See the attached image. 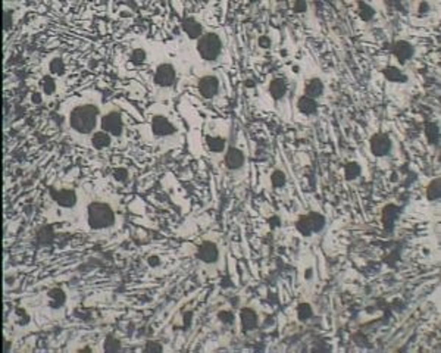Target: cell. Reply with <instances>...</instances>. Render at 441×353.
<instances>
[{
  "mask_svg": "<svg viewBox=\"0 0 441 353\" xmlns=\"http://www.w3.org/2000/svg\"><path fill=\"white\" fill-rule=\"evenodd\" d=\"M359 174H360V167H359L358 164L352 162V164H349V165L345 167V177H347L349 180L356 178V177H359Z\"/></svg>",
  "mask_w": 441,
  "mask_h": 353,
  "instance_id": "32",
  "label": "cell"
},
{
  "mask_svg": "<svg viewBox=\"0 0 441 353\" xmlns=\"http://www.w3.org/2000/svg\"><path fill=\"white\" fill-rule=\"evenodd\" d=\"M127 170H124V168H118V170L113 171V177L116 178V180H119V181H124V180H127Z\"/></svg>",
  "mask_w": 441,
  "mask_h": 353,
  "instance_id": "35",
  "label": "cell"
},
{
  "mask_svg": "<svg viewBox=\"0 0 441 353\" xmlns=\"http://www.w3.org/2000/svg\"><path fill=\"white\" fill-rule=\"evenodd\" d=\"M399 211L400 209L396 205H387L386 208H384V212H383V222H384V226H386L388 230L393 227L396 218L399 216Z\"/></svg>",
  "mask_w": 441,
  "mask_h": 353,
  "instance_id": "22",
  "label": "cell"
},
{
  "mask_svg": "<svg viewBox=\"0 0 441 353\" xmlns=\"http://www.w3.org/2000/svg\"><path fill=\"white\" fill-rule=\"evenodd\" d=\"M12 24V19H11V14L9 12H3V29H8Z\"/></svg>",
  "mask_w": 441,
  "mask_h": 353,
  "instance_id": "36",
  "label": "cell"
},
{
  "mask_svg": "<svg viewBox=\"0 0 441 353\" xmlns=\"http://www.w3.org/2000/svg\"><path fill=\"white\" fill-rule=\"evenodd\" d=\"M149 122L146 125L147 136L146 139L149 143L165 146V147H175L182 143V127L179 125L178 119L165 106H159L150 111Z\"/></svg>",
  "mask_w": 441,
  "mask_h": 353,
  "instance_id": "3",
  "label": "cell"
},
{
  "mask_svg": "<svg viewBox=\"0 0 441 353\" xmlns=\"http://www.w3.org/2000/svg\"><path fill=\"white\" fill-rule=\"evenodd\" d=\"M100 130L108 133L113 139H122L124 136V121L121 112L112 106H103V112L100 116Z\"/></svg>",
  "mask_w": 441,
  "mask_h": 353,
  "instance_id": "7",
  "label": "cell"
},
{
  "mask_svg": "<svg viewBox=\"0 0 441 353\" xmlns=\"http://www.w3.org/2000/svg\"><path fill=\"white\" fill-rule=\"evenodd\" d=\"M220 78L218 74L215 72H205L203 75H200L199 81H197V88L199 93L203 99L213 100L216 99L220 94Z\"/></svg>",
  "mask_w": 441,
  "mask_h": 353,
  "instance_id": "8",
  "label": "cell"
},
{
  "mask_svg": "<svg viewBox=\"0 0 441 353\" xmlns=\"http://www.w3.org/2000/svg\"><path fill=\"white\" fill-rule=\"evenodd\" d=\"M182 29H184V33L187 34V37H188L192 42H197V40L205 34L203 24H202L197 18H194V16L184 18V21H182Z\"/></svg>",
  "mask_w": 441,
  "mask_h": 353,
  "instance_id": "12",
  "label": "cell"
},
{
  "mask_svg": "<svg viewBox=\"0 0 441 353\" xmlns=\"http://www.w3.org/2000/svg\"><path fill=\"white\" fill-rule=\"evenodd\" d=\"M287 93V84L282 78H275L269 84V94L275 100H282Z\"/></svg>",
  "mask_w": 441,
  "mask_h": 353,
  "instance_id": "21",
  "label": "cell"
},
{
  "mask_svg": "<svg viewBox=\"0 0 441 353\" xmlns=\"http://www.w3.org/2000/svg\"><path fill=\"white\" fill-rule=\"evenodd\" d=\"M219 256H220L219 247H218V244H216L215 241L206 240L203 241V243L199 246V250H197V259H199L202 264L207 265V267L218 264Z\"/></svg>",
  "mask_w": 441,
  "mask_h": 353,
  "instance_id": "10",
  "label": "cell"
},
{
  "mask_svg": "<svg viewBox=\"0 0 441 353\" xmlns=\"http://www.w3.org/2000/svg\"><path fill=\"white\" fill-rule=\"evenodd\" d=\"M425 134H427L428 141L431 144H438V140H440V131H438V127L432 122H427L425 125Z\"/></svg>",
  "mask_w": 441,
  "mask_h": 353,
  "instance_id": "25",
  "label": "cell"
},
{
  "mask_svg": "<svg viewBox=\"0 0 441 353\" xmlns=\"http://www.w3.org/2000/svg\"><path fill=\"white\" fill-rule=\"evenodd\" d=\"M103 112L102 94L96 90L72 96L60 105L62 125L75 144L90 147L91 137L100 130V116Z\"/></svg>",
  "mask_w": 441,
  "mask_h": 353,
  "instance_id": "1",
  "label": "cell"
},
{
  "mask_svg": "<svg viewBox=\"0 0 441 353\" xmlns=\"http://www.w3.org/2000/svg\"><path fill=\"white\" fill-rule=\"evenodd\" d=\"M177 83V68L171 60H161L158 67L154 68V75H153V84L156 88V94L161 99L169 98L174 85Z\"/></svg>",
  "mask_w": 441,
  "mask_h": 353,
  "instance_id": "6",
  "label": "cell"
},
{
  "mask_svg": "<svg viewBox=\"0 0 441 353\" xmlns=\"http://www.w3.org/2000/svg\"><path fill=\"white\" fill-rule=\"evenodd\" d=\"M240 321L244 331H251L258 327V313L250 308H244L240 313Z\"/></svg>",
  "mask_w": 441,
  "mask_h": 353,
  "instance_id": "18",
  "label": "cell"
},
{
  "mask_svg": "<svg viewBox=\"0 0 441 353\" xmlns=\"http://www.w3.org/2000/svg\"><path fill=\"white\" fill-rule=\"evenodd\" d=\"M71 222L78 230L90 234H110L122 224L118 200L112 196H90L81 190L80 208Z\"/></svg>",
  "mask_w": 441,
  "mask_h": 353,
  "instance_id": "2",
  "label": "cell"
},
{
  "mask_svg": "<svg viewBox=\"0 0 441 353\" xmlns=\"http://www.w3.org/2000/svg\"><path fill=\"white\" fill-rule=\"evenodd\" d=\"M391 150V140L384 133H378L371 139V152L375 156H386Z\"/></svg>",
  "mask_w": 441,
  "mask_h": 353,
  "instance_id": "13",
  "label": "cell"
},
{
  "mask_svg": "<svg viewBox=\"0 0 441 353\" xmlns=\"http://www.w3.org/2000/svg\"><path fill=\"white\" fill-rule=\"evenodd\" d=\"M146 59H147V52L143 47H136L130 55V60L133 63H143Z\"/></svg>",
  "mask_w": 441,
  "mask_h": 353,
  "instance_id": "28",
  "label": "cell"
},
{
  "mask_svg": "<svg viewBox=\"0 0 441 353\" xmlns=\"http://www.w3.org/2000/svg\"><path fill=\"white\" fill-rule=\"evenodd\" d=\"M271 181H272V185L275 188H279L286 184V174L282 171H275L271 177Z\"/></svg>",
  "mask_w": 441,
  "mask_h": 353,
  "instance_id": "31",
  "label": "cell"
},
{
  "mask_svg": "<svg viewBox=\"0 0 441 353\" xmlns=\"http://www.w3.org/2000/svg\"><path fill=\"white\" fill-rule=\"evenodd\" d=\"M112 136H109L108 133L99 130L94 133V136L91 137V141H90V149H94V150H105L108 149L110 144H112Z\"/></svg>",
  "mask_w": 441,
  "mask_h": 353,
  "instance_id": "16",
  "label": "cell"
},
{
  "mask_svg": "<svg viewBox=\"0 0 441 353\" xmlns=\"http://www.w3.org/2000/svg\"><path fill=\"white\" fill-rule=\"evenodd\" d=\"M206 147L212 155H225L228 136L225 131L219 128H207L206 131Z\"/></svg>",
  "mask_w": 441,
  "mask_h": 353,
  "instance_id": "9",
  "label": "cell"
},
{
  "mask_svg": "<svg viewBox=\"0 0 441 353\" xmlns=\"http://www.w3.org/2000/svg\"><path fill=\"white\" fill-rule=\"evenodd\" d=\"M304 216H306V219L309 221V226H310L313 233H319V231L324 230V227H325V218H324L321 213L310 212V213H307V215H304Z\"/></svg>",
  "mask_w": 441,
  "mask_h": 353,
  "instance_id": "23",
  "label": "cell"
},
{
  "mask_svg": "<svg viewBox=\"0 0 441 353\" xmlns=\"http://www.w3.org/2000/svg\"><path fill=\"white\" fill-rule=\"evenodd\" d=\"M440 178H434L427 187V198L428 200L434 202L440 199Z\"/></svg>",
  "mask_w": 441,
  "mask_h": 353,
  "instance_id": "24",
  "label": "cell"
},
{
  "mask_svg": "<svg viewBox=\"0 0 441 353\" xmlns=\"http://www.w3.org/2000/svg\"><path fill=\"white\" fill-rule=\"evenodd\" d=\"M259 44H261V47H268V46H269V39H268V37H261V39H259Z\"/></svg>",
  "mask_w": 441,
  "mask_h": 353,
  "instance_id": "39",
  "label": "cell"
},
{
  "mask_svg": "<svg viewBox=\"0 0 441 353\" xmlns=\"http://www.w3.org/2000/svg\"><path fill=\"white\" fill-rule=\"evenodd\" d=\"M52 202L56 206V211L60 212L62 219L72 221L75 213L80 208L81 202V188H74V187H64V188H53L52 190Z\"/></svg>",
  "mask_w": 441,
  "mask_h": 353,
  "instance_id": "5",
  "label": "cell"
},
{
  "mask_svg": "<svg viewBox=\"0 0 441 353\" xmlns=\"http://www.w3.org/2000/svg\"><path fill=\"white\" fill-rule=\"evenodd\" d=\"M218 316H219L220 321L225 323V324H233V323H234V313H233V312L220 311L219 313H218Z\"/></svg>",
  "mask_w": 441,
  "mask_h": 353,
  "instance_id": "33",
  "label": "cell"
},
{
  "mask_svg": "<svg viewBox=\"0 0 441 353\" xmlns=\"http://www.w3.org/2000/svg\"><path fill=\"white\" fill-rule=\"evenodd\" d=\"M46 68H47V74L52 77H60L65 72V62L60 56H53L52 59H47L46 62Z\"/></svg>",
  "mask_w": 441,
  "mask_h": 353,
  "instance_id": "19",
  "label": "cell"
},
{
  "mask_svg": "<svg viewBox=\"0 0 441 353\" xmlns=\"http://www.w3.org/2000/svg\"><path fill=\"white\" fill-rule=\"evenodd\" d=\"M359 14H360L363 21H371L375 12H373V9L369 5H366V3H359Z\"/></svg>",
  "mask_w": 441,
  "mask_h": 353,
  "instance_id": "30",
  "label": "cell"
},
{
  "mask_svg": "<svg viewBox=\"0 0 441 353\" xmlns=\"http://www.w3.org/2000/svg\"><path fill=\"white\" fill-rule=\"evenodd\" d=\"M43 94L40 93V91H36V93H31V102H33V105H39V103H42L43 102Z\"/></svg>",
  "mask_w": 441,
  "mask_h": 353,
  "instance_id": "37",
  "label": "cell"
},
{
  "mask_svg": "<svg viewBox=\"0 0 441 353\" xmlns=\"http://www.w3.org/2000/svg\"><path fill=\"white\" fill-rule=\"evenodd\" d=\"M222 52L224 36L218 29H207L197 42H194V53L199 59V65L206 71L219 62Z\"/></svg>",
  "mask_w": 441,
  "mask_h": 353,
  "instance_id": "4",
  "label": "cell"
},
{
  "mask_svg": "<svg viewBox=\"0 0 441 353\" xmlns=\"http://www.w3.org/2000/svg\"><path fill=\"white\" fill-rule=\"evenodd\" d=\"M39 88H40V93L43 94V98H53L57 91V81H56L55 77L49 75V74H44L40 81H39Z\"/></svg>",
  "mask_w": 441,
  "mask_h": 353,
  "instance_id": "14",
  "label": "cell"
},
{
  "mask_svg": "<svg viewBox=\"0 0 441 353\" xmlns=\"http://www.w3.org/2000/svg\"><path fill=\"white\" fill-rule=\"evenodd\" d=\"M312 315H313L312 306L307 305V303H302V305L297 308V316H299L300 321H307V319H310Z\"/></svg>",
  "mask_w": 441,
  "mask_h": 353,
  "instance_id": "29",
  "label": "cell"
},
{
  "mask_svg": "<svg viewBox=\"0 0 441 353\" xmlns=\"http://www.w3.org/2000/svg\"><path fill=\"white\" fill-rule=\"evenodd\" d=\"M146 352H162L164 350V346L158 341H149L144 347Z\"/></svg>",
  "mask_w": 441,
  "mask_h": 353,
  "instance_id": "34",
  "label": "cell"
},
{
  "mask_svg": "<svg viewBox=\"0 0 441 353\" xmlns=\"http://www.w3.org/2000/svg\"><path fill=\"white\" fill-rule=\"evenodd\" d=\"M324 90H325V87H324L322 80H319V78H312V80H309V81L306 83V87H304V96L317 100L324 94Z\"/></svg>",
  "mask_w": 441,
  "mask_h": 353,
  "instance_id": "17",
  "label": "cell"
},
{
  "mask_svg": "<svg viewBox=\"0 0 441 353\" xmlns=\"http://www.w3.org/2000/svg\"><path fill=\"white\" fill-rule=\"evenodd\" d=\"M297 108H299V111L302 113H304V115H307V116H312V115H315L318 111V103L317 100L312 99V98H307V96H300L299 99H297Z\"/></svg>",
  "mask_w": 441,
  "mask_h": 353,
  "instance_id": "20",
  "label": "cell"
},
{
  "mask_svg": "<svg viewBox=\"0 0 441 353\" xmlns=\"http://www.w3.org/2000/svg\"><path fill=\"white\" fill-rule=\"evenodd\" d=\"M384 75H386L387 80L394 81V83H400V81H404V80H406L404 74H403L399 68H396V67H388V68H386V70H384Z\"/></svg>",
  "mask_w": 441,
  "mask_h": 353,
  "instance_id": "26",
  "label": "cell"
},
{
  "mask_svg": "<svg viewBox=\"0 0 441 353\" xmlns=\"http://www.w3.org/2000/svg\"><path fill=\"white\" fill-rule=\"evenodd\" d=\"M103 350L105 352H118V350H121L119 340L115 339L113 336H108L106 340H105V344H103Z\"/></svg>",
  "mask_w": 441,
  "mask_h": 353,
  "instance_id": "27",
  "label": "cell"
},
{
  "mask_svg": "<svg viewBox=\"0 0 441 353\" xmlns=\"http://www.w3.org/2000/svg\"><path fill=\"white\" fill-rule=\"evenodd\" d=\"M224 162L227 165V168L233 172L243 170V167L246 165V155L244 152L237 147V146H231L230 149H227L225 156H224Z\"/></svg>",
  "mask_w": 441,
  "mask_h": 353,
  "instance_id": "11",
  "label": "cell"
},
{
  "mask_svg": "<svg viewBox=\"0 0 441 353\" xmlns=\"http://www.w3.org/2000/svg\"><path fill=\"white\" fill-rule=\"evenodd\" d=\"M393 53H394V56L399 59L400 63H404L406 60H409L411 57L414 56V46L409 42L400 40V42L394 43Z\"/></svg>",
  "mask_w": 441,
  "mask_h": 353,
  "instance_id": "15",
  "label": "cell"
},
{
  "mask_svg": "<svg viewBox=\"0 0 441 353\" xmlns=\"http://www.w3.org/2000/svg\"><path fill=\"white\" fill-rule=\"evenodd\" d=\"M306 8H307L306 2H296V3H294V11H296L297 14L304 12V11H306Z\"/></svg>",
  "mask_w": 441,
  "mask_h": 353,
  "instance_id": "38",
  "label": "cell"
}]
</instances>
